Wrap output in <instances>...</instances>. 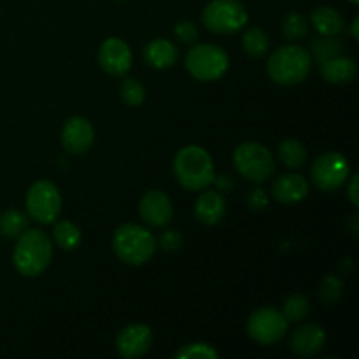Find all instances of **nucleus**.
Masks as SVG:
<instances>
[{"instance_id":"f257e3e1","label":"nucleus","mask_w":359,"mask_h":359,"mask_svg":"<svg viewBox=\"0 0 359 359\" xmlns=\"http://www.w3.org/2000/svg\"><path fill=\"white\" fill-rule=\"evenodd\" d=\"M53 258V242L46 231L25 230L18 237L13 263L25 277H37L49 266Z\"/></svg>"},{"instance_id":"f03ea898","label":"nucleus","mask_w":359,"mask_h":359,"mask_svg":"<svg viewBox=\"0 0 359 359\" xmlns=\"http://www.w3.org/2000/svg\"><path fill=\"white\" fill-rule=\"evenodd\" d=\"M174 175L182 188L200 191L212 184L216 172L210 154L200 146H186L174 158Z\"/></svg>"},{"instance_id":"7ed1b4c3","label":"nucleus","mask_w":359,"mask_h":359,"mask_svg":"<svg viewBox=\"0 0 359 359\" xmlns=\"http://www.w3.org/2000/svg\"><path fill=\"white\" fill-rule=\"evenodd\" d=\"M312 69V56L307 49L297 44H287L277 49L266 62L270 79L283 86H293L307 79Z\"/></svg>"},{"instance_id":"20e7f679","label":"nucleus","mask_w":359,"mask_h":359,"mask_svg":"<svg viewBox=\"0 0 359 359\" xmlns=\"http://www.w3.org/2000/svg\"><path fill=\"white\" fill-rule=\"evenodd\" d=\"M112 248L116 256L126 265L140 266L153 258L156 251V238L147 228L128 223L116 230Z\"/></svg>"},{"instance_id":"39448f33","label":"nucleus","mask_w":359,"mask_h":359,"mask_svg":"<svg viewBox=\"0 0 359 359\" xmlns=\"http://www.w3.org/2000/svg\"><path fill=\"white\" fill-rule=\"evenodd\" d=\"M249 14L238 0H212L202 13V23L214 34H235L248 25Z\"/></svg>"},{"instance_id":"423d86ee","label":"nucleus","mask_w":359,"mask_h":359,"mask_svg":"<svg viewBox=\"0 0 359 359\" xmlns=\"http://www.w3.org/2000/svg\"><path fill=\"white\" fill-rule=\"evenodd\" d=\"M186 70L202 83H210L228 70V55L216 44L193 46L186 55Z\"/></svg>"},{"instance_id":"0eeeda50","label":"nucleus","mask_w":359,"mask_h":359,"mask_svg":"<svg viewBox=\"0 0 359 359\" xmlns=\"http://www.w3.org/2000/svg\"><path fill=\"white\" fill-rule=\"evenodd\" d=\"M233 165L242 177L252 182H265L276 170L273 156L263 144L244 142L235 149Z\"/></svg>"},{"instance_id":"6e6552de","label":"nucleus","mask_w":359,"mask_h":359,"mask_svg":"<svg viewBox=\"0 0 359 359\" xmlns=\"http://www.w3.org/2000/svg\"><path fill=\"white\" fill-rule=\"evenodd\" d=\"M27 212L34 221L51 224L62 212V195L51 181H37L27 193Z\"/></svg>"},{"instance_id":"1a4fd4ad","label":"nucleus","mask_w":359,"mask_h":359,"mask_svg":"<svg viewBox=\"0 0 359 359\" xmlns=\"http://www.w3.org/2000/svg\"><path fill=\"white\" fill-rule=\"evenodd\" d=\"M349 177V161L340 153H325L312 163V184L325 193H332L346 184Z\"/></svg>"},{"instance_id":"9d476101","label":"nucleus","mask_w":359,"mask_h":359,"mask_svg":"<svg viewBox=\"0 0 359 359\" xmlns=\"http://www.w3.org/2000/svg\"><path fill=\"white\" fill-rule=\"evenodd\" d=\"M287 332V319L284 318L283 312L276 309L263 307L258 309L251 314L248 321V333L255 342L262 346H272L284 339Z\"/></svg>"},{"instance_id":"9b49d317","label":"nucleus","mask_w":359,"mask_h":359,"mask_svg":"<svg viewBox=\"0 0 359 359\" xmlns=\"http://www.w3.org/2000/svg\"><path fill=\"white\" fill-rule=\"evenodd\" d=\"M132 49L125 41L118 37H111L104 41L98 48V63L102 70L114 77H123L132 69Z\"/></svg>"},{"instance_id":"f8f14e48","label":"nucleus","mask_w":359,"mask_h":359,"mask_svg":"<svg viewBox=\"0 0 359 359\" xmlns=\"http://www.w3.org/2000/svg\"><path fill=\"white\" fill-rule=\"evenodd\" d=\"M140 217L153 228H163L174 217V205L168 195L160 189H151L140 198L139 203Z\"/></svg>"},{"instance_id":"ddd939ff","label":"nucleus","mask_w":359,"mask_h":359,"mask_svg":"<svg viewBox=\"0 0 359 359\" xmlns=\"http://www.w3.org/2000/svg\"><path fill=\"white\" fill-rule=\"evenodd\" d=\"M93 125L83 116L67 119L62 128V146L70 154H83L93 146Z\"/></svg>"},{"instance_id":"4468645a","label":"nucleus","mask_w":359,"mask_h":359,"mask_svg":"<svg viewBox=\"0 0 359 359\" xmlns=\"http://www.w3.org/2000/svg\"><path fill=\"white\" fill-rule=\"evenodd\" d=\"M153 344V333L146 325H130L116 339V349L125 359L140 358L149 353Z\"/></svg>"},{"instance_id":"2eb2a0df","label":"nucleus","mask_w":359,"mask_h":359,"mask_svg":"<svg viewBox=\"0 0 359 359\" xmlns=\"http://www.w3.org/2000/svg\"><path fill=\"white\" fill-rule=\"evenodd\" d=\"M326 344V332L318 325H304L291 337V351L298 356H316Z\"/></svg>"},{"instance_id":"dca6fc26","label":"nucleus","mask_w":359,"mask_h":359,"mask_svg":"<svg viewBox=\"0 0 359 359\" xmlns=\"http://www.w3.org/2000/svg\"><path fill=\"white\" fill-rule=\"evenodd\" d=\"M272 195L277 202L293 205L309 195V182L298 174H284L272 184Z\"/></svg>"},{"instance_id":"f3484780","label":"nucleus","mask_w":359,"mask_h":359,"mask_svg":"<svg viewBox=\"0 0 359 359\" xmlns=\"http://www.w3.org/2000/svg\"><path fill=\"white\" fill-rule=\"evenodd\" d=\"M195 214L198 217L200 223L203 224H217L223 221L224 214H226V202H224V196L219 191H212V189H207L202 195L198 196L195 205Z\"/></svg>"},{"instance_id":"a211bd4d","label":"nucleus","mask_w":359,"mask_h":359,"mask_svg":"<svg viewBox=\"0 0 359 359\" xmlns=\"http://www.w3.org/2000/svg\"><path fill=\"white\" fill-rule=\"evenodd\" d=\"M321 63V76L326 83L347 84L358 74L356 62L353 58H346V56H332Z\"/></svg>"},{"instance_id":"6ab92c4d","label":"nucleus","mask_w":359,"mask_h":359,"mask_svg":"<svg viewBox=\"0 0 359 359\" xmlns=\"http://www.w3.org/2000/svg\"><path fill=\"white\" fill-rule=\"evenodd\" d=\"M177 48L174 42L167 41V39H156V41L149 42L144 49V58L154 69H170L175 62H177Z\"/></svg>"},{"instance_id":"aec40b11","label":"nucleus","mask_w":359,"mask_h":359,"mask_svg":"<svg viewBox=\"0 0 359 359\" xmlns=\"http://www.w3.org/2000/svg\"><path fill=\"white\" fill-rule=\"evenodd\" d=\"M311 21L316 30L321 35H325V37H337L344 30V23H346L342 14L328 6L316 7L312 11Z\"/></svg>"},{"instance_id":"412c9836","label":"nucleus","mask_w":359,"mask_h":359,"mask_svg":"<svg viewBox=\"0 0 359 359\" xmlns=\"http://www.w3.org/2000/svg\"><path fill=\"white\" fill-rule=\"evenodd\" d=\"M53 238H55L56 245L62 248L63 251H74V249L79 248L81 241H83L79 226H76L72 221L67 219L58 221L55 224V228H53Z\"/></svg>"},{"instance_id":"4be33fe9","label":"nucleus","mask_w":359,"mask_h":359,"mask_svg":"<svg viewBox=\"0 0 359 359\" xmlns=\"http://www.w3.org/2000/svg\"><path fill=\"white\" fill-rule=\"evenodd\" d=\"M279 158L286 167L300 168L307 160V151L300 140L286 139L279 144Z\"/></svg>"},{"instance_id":"5701e85b","label":"nucleus","mask_w":359,"mask_h":359,"mask_svg":"<svg viewBox=\"0 0 359 359\" xmlns=\"http://www.w3.org/2000/svg\"><path fill=\"white\" fill-rule=\"evenodd\" d=\"M242 46H244V51L249 56H252V58H262L269 51L270 39L265 30H262L258 27H252L242 37Z\"/></svg>"},{"instance_id":"b1692460","label":"nucleus","mask_w":359,"mask_h":359,"mask_svg":"<svg viewBox=\"0 0 359 359\" xmlns=\"http://www.w3.org/2000/svg\"><path fill=\"white\" fill-rule=\"evenodd\" d=\"M27 216L16 209H9L0 214V235L7 238H16L27 230Z\"/></svg>"},{"instance_id":"393cba45","label":"nucleus","mask_w":359,"mask_h":359,"mask_svg":"<svg viewBox=\"0 0 359 359\" xmlns=\"http://www.w3.org/2000/svg\"><path fill=\"white\" fill-rule=\"evenodd\" d=\"M309 311H311V304L304 294H291L284 302L283 316L287 319V323H297L302 321L309 314Z\"/></svg>"},{"instance_id":"a878e982","label":"nucleus","mask_w":359,"mask_h":359,"mask_svg":"<svg viewBox=\"0 0 359 359\" xmlns=\"http://www.w3.org/2000/svg\"><path fill=\"white\" fill-rule=\"evenodd\" d=\"M283 32L290 41H300L309 32L307 20L300 13H290L283 21Z\"/></svg>"},{"instance_id":"bb28decb","label":"nucleus","mask_w":359,"mask_h":359,"mask_svg":"<svg viewBox=\"0 0 359 359\" xmlns=\"http://www.w3.org/2000/svg\"><path fill=\"white\" fill-rule=\"evenodd\" d=\"M175 358L179 359H217L219 358V353L214 349L212 346L209 344H202V342H195V344H188L182 349H179L175 353Z\"/></svg>"},{"instance_id":"cd10ccee","label":"nucleus","mask_w":359,"mask_h":359,"mask_svg":"<svg viewBox=\"0 0 359 359\" xmlns=\"http://www.w3.org/2000/svg\"><path fill=\"white\" fill-rule=\"evenodd\" d=\"M121 98L132 107H137L146 98V90L137 79H125L121 84Z\"/></svg>"},{"instance_id":"c85d7f7f","label":"nucleus","mask_w":359,"mask_h":359,"mask_svg":"<svg viewBox=\"0 0 359 359\" xmlns=\"http://www.w3.org/2000/svg\"><path fill=\"white\" fill-rule=\"evenodd\" d=\"M340 294H342V280L333 276L326 277L321 283V287H319V298L326 305H332L339 300Z\"/></svg>"},{"instance_id":"c756f323","label":"nucleus","mask_w":359,"mask_h":359,"mask_svg":"<svg viewBox=\"0 0 359 359\" xmlns=\"http://www.w3.org/2000/svg\"><path fill=\"white\" fill-rule=\"evenodd\" d=\"M323 37H325V35H323ZM312 48H314V55L319 62H325V60L332 58V56H335L337 53L340 51V44L333 37L319 39V41H316L314 44H312Z\"/></svg>"},{"instance_id":"7c9ffc66","label":"nucleus","mask_w":359,"mask_h":359,"mask_svg":"<svg viewBox=\"0 0 359 359\" xmlns=\"http://www.w3.org/2000/svg\"><path fill=\"white\" fill-rule=\"evenodd\" d=\"M174 32L182 42H186V44H188V42H195L196 37H198V28H196V25L189 20H182L181 23L175 25Z\"/></svg>"},{"instance_id":"2f4dec72","label":"nucleus","mask_w":359,"mask_h":359,"mask_svg":"<svg viewBox=\"0 0 359 359\" xmlns=\"http://www.w3.org/2000/svg\"><path fill=\"white\" fill-rule=\"evenodd\" d=\"M182 242H184V238H182V235L177 230L163 231L160 237V245L168 252L179 251L182 248Z\"/></svg>"},{"instance_id":"473e14b6","label":"nucleus","mask_w":359,"mask_h":359,"mask_svg":"<svg viewBox=\"0 0 359 359\" xmlns=\"http://www.w3.org/2000/svg\"><path fill=\"white\" fill-rule=\"evenodd\" d=\"M248 203L251 209L262 210L269 205V196H266V193L263 189H251V193L248 195Z\"/></svg>"},{"instance_id":"72a5a7b5","label":"nucleus","mask_w":359,"mask_h":359,"mask_svg":"<svg viewBox=\"0 0 359 359\" xmlns=\"http://www.w3.org/2000/svg\"><path fill=\"white\" fill-rule=\"evenodd\" d=\"M214 181L217 182V188H219V191H230V189H233L235 182L231 181L230 175H219V177H214Z\"/></svg>"},{"instance_id":"f704fd0d","label":"nucleus","mask_w":359,"mask_h":359,"mask_svg":"<svg viewBox=\"0 0 359 359\" xmlns=\"http://www.w3.org/2000/svg\"><path fill=\"white\" fill-rule=\"evenodd\" d=\"M349 198L353 202L354 207H358L359 203V196H358V175H353L351 179V184H349Z\"/></svg>"},{"instance_id":"c9c22d12","label":"nucleus","mask_w":359,"mask_h":359,"mask_svg":"<svg viewBox=\"0 0 359 359\" xmlns=\"http://www.w3.org/2000/svg\"><path fill=\"white\" fill-rule=\"evenodd\" d=\"M358 25H359V18L356 16V18H354V21H353V28H351V32H353V37L356 39V41L359 39V34H358Z\"/></svg>"},{"instance_id":"e433bc0d","label":"nucleus","mask_w":359,"mask_h":359,"mask_svg":"<svg viewBox=\"0 0 359 359\" xmlns=\"http://www.w3.org/2000/svg\"><path fill=\"white\" fill-rule=\"evenodd\" d=\"M349 2H351V4H354V6H358L359 0H349Z\"/></svg>"}]
</instances>
